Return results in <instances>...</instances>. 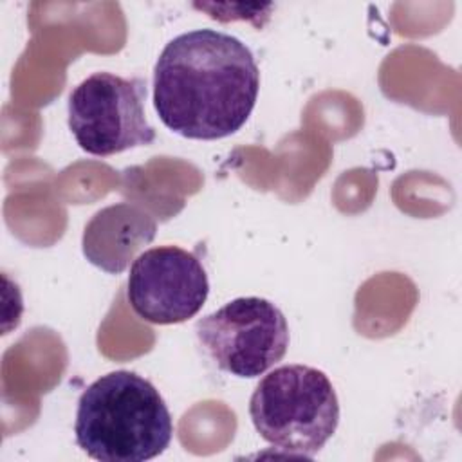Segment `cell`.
Masks as SVG:
<instances>
[{
	"mask_svg": "<svg viewBox=\"0 0 462 462\" xmlns=\"http://www.w3.org/2000/svg\"><path fill=\"white\" fill-rule=\"evenodd\" d=\"M197 339L215 366L240 379L263 375L289 348L283 312L260 296L227 301L195 325Z\"/></svg>",
	"mask_w": 462,
	"mask_h": 462,
	"instance_id": "4",
	"label": "cell"
},
{
	"mask_svg": "<svg viewBox=\"0 0 462 462\" xmlns=\"http://www.w3.org/2000/svg\"><path fill=\"white\" fill-rule=\"evenodd\" d=\"M209 294V280L197 254L179 245L141 253L130 265L126 298L143 321L177 325L197 316Z\"/></svg>",
	"mask_w": 462,
	"mask_h": 462,
	"instance_id": "6",
	"label": "cell"
},
{
	"mask_svg": "<svg viewBox=\"0 0 462 462\" xmlns=\"http://www.w3.org/2000/svg\"><path fill=\"white\" fill-rule=\"evenodd\" d=\"M78 446L103 462H143L159 457L173 439L171 413L143 375L116 370L88 384L78 401Z\"/></svg>",
	"mask_w": 462,
	"mask_h": 462,
	"instance_id": "2",
	"label": "cell"
},
{
	"mask_svg": "<svg viewBox=\"0 0 462 462\" xmlns=\"http://www.w3.org/2000/svg\"><path fill=\"white\" fill-rule=\"evenodd\" d=\"M260 90V70L238 38L193 29L170 40L153 67V108L166 128L199 141L236 134Z\"/></svg>",
	"mask_w": 462,
	"mask_h": 462,
	"instance_id": "1",
	"label": "cell"
},
{
	"mask_svg": "<svg viewBox=\"0 0 462 462\" xmlns=\"http://www.w3.org/2000/svg\"><path fill=\"white\" fill-rule=\"evenodd\" d=\"M146 83L94 72L69 96V128L79 148L90 155H114L155 141L144 112Z\"/></svg>",
	"mask_w": 462,
	"mask_h": 462,
	"instance_id": "5",
	"label": "cell"
},
{
	"mask_svg": "<svg viewBox=\"0 0 462 462\" xmlns=\"http://www.w3.org/2000/svg\"><path fill=\"white\" fill-rule=\"evenodd\" d=\"M249 417L258 435L276 449L312 458L337 430L339 401L323 370L283 365L258 381Z\"/></svg>",
	"mask_w": 462,
	"mask_h": 462,
	"instance_id": "3",
	"label": "cell"
},
{
	"mask_svg": "<svg viewBox=\"0 0 462 462\" xmlns=\"http://www.w3.org/2000/svg\"><path fill=\"white\" fill-rule=\"evenodd\" d=\"M157 233L155 218L141 206L117 202L99 209L85 226V258L108 274L123 273Z\"/></svg>",
	"mask_w": 462,
	"mask_h": 462,
	"instance_id": "7",
	"label": "cell"
}]
</instances>
